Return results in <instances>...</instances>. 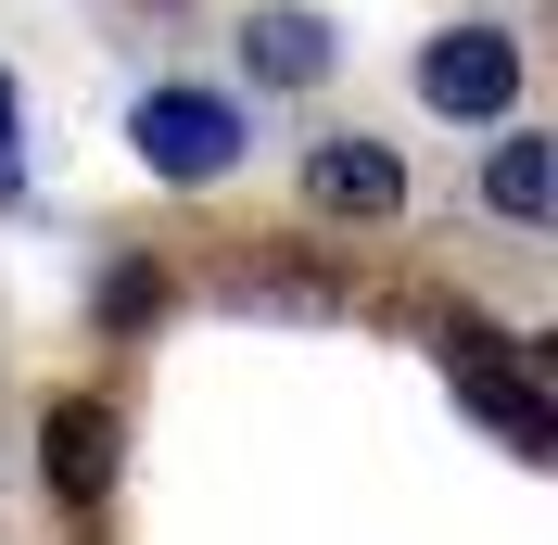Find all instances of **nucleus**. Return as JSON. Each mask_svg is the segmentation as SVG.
<instances>
[{"label": "nucleus", "mask_w": 558, "mask_h": 545, "mask_svg": "<svg viewBox=\"0 0 558 545\" xmlns=\"http://www.w3.org/2000/svg\"><path fill=\"white\" fill-rule=\"evenodd\" d=\"M128 153L166 178V191H216V178L254 153V114L229 102V89H191V76H166V89H140V102H128Z\"/></svg>", "instance_id": "1"}, {"label": "nucleus", "mask_w": 558, "mask_h": 545, "mask_svg": "<svg viewBox=\"0 0 558 545\" xmlns=\"http://www.w3.org/2000/svg\"><path fill=\"white\" fill-rule=\"evenodd\" d=\"M418 102L457 128H508L521 114V38L508 26H432L418 38Z\"/></svg>", "instance_id": "2"}, {"label": "nucleus", "mask_w": 558, "mask_h": 545, "mask_svg": "<svg viewBox=\"0 0 558 545\" xmlns=\"http://www.w3.org/2000/svg\"><path fill=\"white\" fill-rule=\"evenodd\" d=\"M393 204H407V166H393V140H368V128L305 140V216H393Z\"/></svg>", "instance_id": "3"}, {"label": "nucleus", "mask_w": 558, "mask_h": 545, "mask_svg": "<svg viewBox=\"0 0 558 545\" xmlns=\"http://www.w3.org/2000/svg\"><path fill=\"white\" fill-rule=\"evenodd\" d=\"M445 368H457V407H483L495 432L521 444V457H558V407L533 393L521 368H508V355H483V330H457V355H445Z\"/></svg>", "instance_id": "4"}, {"label": "nucleus", "mask_w": 558, "mask_h": 545, "mask_svg": "<svg viewBox=\"0 0 558 545\" xmlns=\"http://www.w3.org/2000/svg\"><path fill=\"white\" fill-rule=\"evenodd\" d=\"M242 64H254V89H317V76H330V13L267 0V13L242 26Z\"/></svg>", "instance_id": "5"}, {"label": "nucleus", "mask_w": 558, "mask_h": 545, "mask_svg": "<svg viewBox=\"0 0 558 545\" xmlns=\"http://www.w3.org/2000/svg\"><path fill=\"white\" fill-rule=\"evenodd\" d=\"M38 470L64 482L76 508H102V482H114V419L89 407V393H64V407L38 419Z\"/></svg>", "instance_id": "6"}, {"label": "nucleus", "mask_w": 558, "mask_h": 545, "mask_svg": "<svg viewBox=\"0 0 558 545\" xmlns=\"http://www.w3.org/2000/svg\"><path fill=\"white\" fill-rule=\"evenodd\" d=\"M483 204L508 216V229H546V216H558V140L508 128V140H495V166H483Z\"/></svg>", "instance_id": "7"}, {"label": "nucleus", "mask_w": 558, "mask_h": 545, "mask_svg": "<svg viewBox=\"0 0 558 545\" xmlns=\"http://www.w3.org/2000/svg\"><path fill=\"white\" fill-rule=\"evenodd\" d=\"M102 317H114V330L166 317V279H153V267H114V279H102Z\"/></svg>", "instance_id": "8"}, {"label": "nucleus", "mask_w": 558, "mask_h": 545, "mask_svg": "<svg viewBox=\"0 0 558 545\" xmlns=\"http://www.w3.org/2000/svg\"><path fill=\"white\" fill-rule=\"evenodd\" d=\"M13 166H26V114H13V76H0V191H13Z\"/></svg>", "instance_id": "9"}]
</instances>
